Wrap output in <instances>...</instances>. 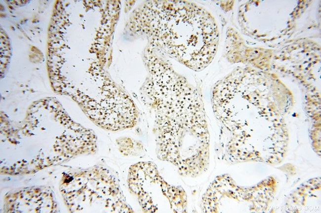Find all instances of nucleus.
Returning <instances> with one entry per match:
<instances>
[{"label":"nucleus","mask_w":321,"mask_h":213,"mask_svg":"<svg viewBox=\"0 0 321 213\" xmlns=\"http://www.w3.org/2000/svg\"><path fill=\"white\" fill-rule=\"evenodd\" d=\"M149 32L184 65L200 71L216 52L219 31L211 14L192 1L156 3L147 8Z\"/></svg>","instance_id":"f257e3e1"},{"label":"nucleus","mask_w":321,"mask_h":213,"mask_svg":"<svg viewBox=\"0 0 321 213\" xmlns=\"http://www.w3.org/2000/svg\"><path fill=\"white\" fill-rule=\"evenodd\" d=\"M160 150L177 160L198 164L207 158L208 138L202 104L195 87L157 104Z\"/></svg>","instance_id":"f03ea898"}]
</instances>
